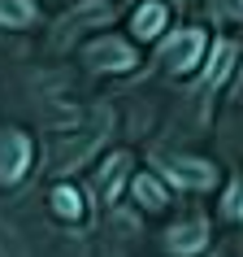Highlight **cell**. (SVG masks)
<instances>
[{"instance_id": "1", "label": "cell", "mask_w": 243, "mask_h": 257, "mask_svg": "<svg viewBox=\"0 0 243 257\" xmlns=\"http://www.w3.org/2000/svg\"><path fill=\"white\" fill-rule=\"evenodd\" d=\"M26 170H30V140L18 126H0V188L22 183Z\"/></svg>"}, {"instance_id": "2", "label": "cell", "mask_w": 243, "mask_h": 257, "mask_svg": "<svg viewBox=\"0 0 243 257\" xmlns=\"http://www.w3.org/2000/svg\"><path fill=\"white\" fill-rule=\"evenodd\" d=\"M200 57H204V31L187 27V31H178V35H170L161 48V61L170 74H187V70L200 66Z\"/></svg>"}, {"instance_id": "3", "label": "cell", "mask_w": 243, "mask_h": 257, "mask_svg": "<svg viewBox=\"0 0 243 257\" xmlns=\"http://www.w3.org/2000/svg\"><path fill=\"white\" fill-rule=\"evenodd\" d=\"M82 61L92 70H118V74H126V70H135V48L126 40H113V35H104V40H96L82 48Z\"/></svg>"}, {"instance_id": "4", "label": "cell", "mask_w": 243, "mask_h": 257, "mask_svg": "<svg viewBox=\"0 0 243 257\" xmlns=\"http://www.w3.org/2000/svg\"><path fill=\"white\" fill-rule=\"evenodd\" d=\"M165 175L174 179L178 188H196V192H200V188H213L217 170L208 162H191V157H187V162H165Z\"/></svg>"}, {"instance_id": "5", "label": "cell", "mask_w": 243, "mask_h": 257, "mask_svg": "<svg viewBox=\"0 0 243 257\" xmlns=\"http://www.w3.org/2000/svg\"><path fill=\"white\" fill-rule=\"evenodd\" d=\"M113 14L104 0H87V5H78L74 14H66L61 18V31H56V44H70V35L74 31H87V22H104V18Z\"/></svg>"}, {"instance_id": "6", "label": "cell", "mask_w": 243, "mask_h": 257, "mask_svg": "<svg viewBox=\"0 0 243 257\" xmlns=\"http://www.w3.org/2000/svg\"><path fill=\"white\" fill-rule=\"evenodd\" d=\"M165 18H170V9H165L161 0H148V5H139L135 18H130V31H135V40H156L165 31Z\"/></svg>"}, {"instance_id": "7", "label": "cell", "mask_w": 243, "mask_h": 257, "mask_svg": "<svg viewBox=\"0 0 243 257\" xmlns=\"http://www.w3.org/2000/svg\"><path fill=\"white\" fill-rule=\"evenodd\" d=\"M170 253H178V257H187V253H200L204 244H208V235H204V222H187V227H182V222H178L174 231H170Z\"/></svg>"}, {"instance_id": "8", "label": "cell", "mask_w": 243, "mask_h": 257, "mask_svg": "<svg viewBox=\"0 0 243 257\" xmlns=\"http://www.w3.org/2000/svg\"><path fill=\"white\" fill-rule=\"evenodd\" d=\"M130 192H135L139 209H148V214L165 209V188H161V179H152V175H139L135 183H130Z\"/></svg>"}, {"instance_id": "9", "label": "cell", "mask_w": 243, "mask_h": 257, "mask_svg": "<svg viewBox=\"0 0 243 257\" xmlns=\"http://www.w3.org/2000/svg\"><path fill=\"white\" fill-rule=\"evenodd\" d=\"M35 22V5L30 0H0V27H30Z\"/></svg>"}, {"instance_id": "10", "label": "cell", "mask_w": 243, "mask_h": 257, "mask_svg": "<svg viewBox=\"0 0 243 257\" xmlns=\"http://www.w3.org/2000/svg\"><path fill=\"white\" fill-rule=\"evenodd\" d=\"M126 162H130L126 153H118L113 162H104V170H100V196H104V201H113V196H118L122 175H126Z\"/></svg>"}, {"instance_id": "11", "label": "cell", "mask_w": 243, "mask_h": 257, "mask_svg": "<svg viewBox=\"0 0 243 257\" xmlns=\"http://www.w3.org/2000/svg\"><path fill=\"white\" fill-rule=\"evenodd\" d=\"M52 209L61 218H82V196H78V188H56L52 192Z\"/></svg>"}, {"instance_id": "12", "label": "cell", "mask_w": 243, "mask_h": 257, "mask_svg": "<svg viewBox=\"0 0 243 257\" xmlns=\"http://www.w3.org/2000/svg\"><path fill=\"white\" fill-rule=\"evenodd\" d=\"M230 57H234V48H230V44H217V48H213V66H208V83L226 79V70H230Z\"/></svg>"}, {"instance_id": "13", "label": "cell", "mask_w": 243, "mask_h": 257, "mask_svg": "<svg viewBox=\"0 0 243 257\" xmlns=\"http://www.w3.org/2000/svg\"><path fill=\"white\" fill-rule=\"evenodd\" d=\"M222 209H226V218H243V179H234L226 188V205Z\"/></svg>"}, {"instance_id": "14", "label": "cell", "mask_w": 243, "mask_h": 257, "mask_svg": "<svg viewBox=\"0 0 243 257\" xmlns=\"http://www.w3.org/2000/svg\"><path fill=\"white\" fill-rule=\"evenodd\" d=\"M213 5L222 9V14H234V18L243 14V0H213Z\"/></svg>"}, {"instance_id": "15", "label": "cell", "mask_w": 243, "mask_h": 257, "mask_svg": "<svg viewBox=\"0 0 243 257\" xmlns=\"http://www.w3.org/2000/svg\"><path fill=\"white\" fill-rule=\"evenodd\" d=\"M230 96H234V100H243V70H239V83L230 87Z\"/></svg>"}]
</instances>
